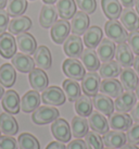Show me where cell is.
Masks as SVG:
<instances>
[{
	"instance_id": "26",
	"label": "cell",
	"mask_w": 139,
	"mask_h": 149,
	"mask_svg": "<svg viewBox=\"0 0 139 149\" xmlns=\"http://www.w3.org/2000/svg\"><path fill=\"white\" fill-rule=\"evenodd\" d=\"M0 131L4 135L13 136L19 131V125L17 120L11 116V113L3 112L0 114Z\"/></svg>"
},
{
	"instance_id": "23",
	"label": "cell",
	"mask_w": 139,
	"mask_h": 149,
	"mask_svg": "<svg viewBox=\"0 0 139 149\" xmlns=\"http://www.w3.org/2000/svg\"><path fill=\"white\" fill-rule=\"evenodd\" d=\"M103 144L109 148H121L126 143V135L122 131H111L103 134Z\"/></svg>"
},
{
	"instance_id": "19",
	"label": "cell",
	"mask_w": 139,
	"mask_h": 149,
	"mask_svg": "<svg viewBox=\"0 0 139 149\" xmlns=\"http://www.w3.org/2000/svg\"><path fill=\"white\" fill-rule=\"evenodd\" d=\"M92 104L97 111L101 112L102 114L108 116H110L114 110L113 101L111 100L109 96L104 95V94H97L96 96H94Z\"/></svg>"
},
{
	"instance_id": "21",
	"label": "cell",
	"mask_w": 139,
	"mask_h": 149,
	"mask_svg": "<svg viewBox=\"0 0 139 149\" xmlns=\"http://www.w3.org/2000/svg\"><path fill=\"white\" fill-rule=\"evenodd\" d=\"M120 19L123 26L127 31L133 32V31L139 29V15L133 10V8H125L124 10H122Z\"/></svg>"
},
{
	"instance_id": "1",
	"label": "cell",
	"mask_w": 139,
	"mask_h": 149,
	"mask_svg": "<svg viewBox=\"0 0 139 149\" xmlns=\"http://www.w3.org/2000/svg\"><path fill=\"white\" fill-rule=\"evenodd\" d=\"M104 32L111 40L117 42V44L125 42L128 37L127 29L117 20H109L106 22L104 25Z\"/></svg>"
},
{
	"instance_id": "17",
	"label": "cell",
	"mask_w": 139,
	"mask_h": 149,
	"mask_svg": "<svg viewBox=\"0 0 139 149\" xmlns=\"http://www.w3.org/2000/svg\"><path fill=\"white\" fill-rule=\"evenodd\" d=\"M89 27V17L87 13L79 11L76 12L72 17L71 22V31L75 35H84V33Z\"/></svg>"
},
{
	"instance_id": "15",
	"label": "cell",
	"mask_w": 139,
	"mask_h": 149,
	"mask_svg": "<svg viewBox=\"0 0 139 149\" xmlns=\"http://www.w3.org/2000/svg\"><path fill=\"white\" fill-rule=\"evenodd\" d=\"M17 46L21 50V52L28 54V56L34 54L35 50L37 49L36 39L34 38L33 35H31L29 33H25V32L17 35Z\"/></svg>"
},
{
	"instance_id": "45",
	"label": "cell",
	"mask_w": 139,
	"mask_h": 149,
	"mask_svg": "<svg viewBox=\"0 0 139 149\" xmlns=\"http://www.w3.org/2000/svg\"><path fill=\"white\" fill-rule=\"evenodd\" d=\"M0 149H17L15 138L9 135L0 136Z\"/></svg>"
},
{
	"instance_id": "27",
	"label": "cell",
	"mask_w": 139,
	"mask_h": 149,
	"mask_svg": "<svg viewBox=\"0 0 139 149\" xmlns=\"http://www.w3.org/2000/svg\"><path fill=\"white\" fill-rule=\"evenodd\" d=\"M102 29L99 26H90L87 29V31L84 33V42L87 48L95 49L98 47L100 42L102 40Z\"/></svg>"
},
{
	"instance_id": "38",
	"label": "cell",
	"mask_w": 139,
	"mask_h": 149,
	"mask_svg": "<svg viewBox=\"0 0 139 149\" xmlns=\"http://www.w3.org/2000/svg\"><path fill=\"white\" fill-rule=\"evenodd\" d=\"M92 106H94L92 99H90L89 96H81L75 101V111L78 116L86 118V116H89L90 113L92 112Z\"/></svg>"
},
{
	"instance_id": "20",
	"label": "cell",
	"mask_w": 139,
	"mask_h": 149,
	"mask_svg": "<svg viewBox=\"0 0 139 149\" xmlns=\"http://www.w3.org/2000/svg\"><path fill=\"white\" fill-rule=\"evenodd\" d=\"M88 124L89 127L94 131V132L98 133V134H106L109 132V122L104 118V114H101L99 112L95 111L90 113L89 118H88Z\"/></svg>"
},
{
	"instance_id": "40",
	"label": "cell",
	"mask_w": 139,
	"mask_h": 149,
	"mask_svg": "<svg viewBox=\"0 0 139 149\" xmlns=\"http://www.w3.org/2000/svg\"><path fill=\"white\" fill-rule=\"evenodd\" d=\"M17 144L20 149H39V143L36 137L29 134V133H23L17 138Z\"/></svg>"
},
{
	"instance_id": "25",
	"label": "cell",
	"mask_w": 139,
	"mask_h": 149,
	"mask_svg": "<svg viewBox=\"0 0 139 149\" xmlns=\"http://www.w3.org/2000/svg\"><path fill=\"white\" fill-rule=\"evenodd\" d=\"M32 27V21L31 19L24 15L13 17L11 21L9 22L8 29L9 33L12 35H19L21 33H24L28 31Z\"/></svg>"
},
{
	"instance_id": "49",
	"label": "cell",
	"mask_w": 139,
	"mask_h": 149,
	"mask_svg": "<svg viewBox=\"0 0 139 149\" xmlns=\"http://www.w3.org/2000/svg\"><path fill=\"white\" fill-rule=\"evenodd\" d=\"M46 149H65V146L62 144V141H51Z\"/></svg>"
},
{
	"instance_id": "6",
	"label": "cell",
	"mask_w": 139,
	"mask_h": 149,
	"mask_svg": "<svg viewBox=\"0 0 139 149\" xmlns=\"http://www.w3.org/2000/svg\"><path fill=\"white\" fill-rule=\"evenodd\" d=\"M70 31H71V25L67 22V20H57L51 26V38L56 44H62L64 42L66 38L69 37Z\"/></svg>"
},
{
	"instance_id": "12",
	"label": "cell",
	"mask_w": 139,
	"mask_h": 149,
	"mask_svg": "<svg viewBox=\"0 0 139 149\" xmlns=\"http://www.w3.org/2000/svg\"><path fill=\"white\" fill-rule=\"evenodd\" d=\"M115 59L120 63V65L124 68H131L134 64V52L131 49L129 45L126 42L119 44L115 50Z\"/></svg>"
},
{
	"instance_id": "31",
	"label": "cell",
	"mask_w": 139,
	"mask_h": 149,
	"mask_svg": "<svg viewBox=\"0 0 139 149\" xmlns=\"http://www.w3.org/2000/svg\"><path fill=\"white\" fill-rule=\"evenodd\" d=\"M102 11L109 20H117L122 13L120 0H101Z\"/></svg>"
},
{
	"instance_id": "47",
	"label": "cell",
	"mask_w": 139,
	"mask_h": 149,
	"mask_svg": "<svg viewBox=\"0 0 139 149\" xmlns=\"http://www.w3.org/2000/svg\"><path fill=\"white\" fill-rule=\"evenodd\" d=\"M66 149H87V146L85 141L77 138L75 141H70V144L67 145Z\"/></svg>"
},
{
	"instance_id": "3",
	"label": "cell",
	"mask_w": 139,
	"mask_h": 149,
	"mask_svg": "<svg viewBox=\"0 0 139 149\" xmlns=\"http://www.w3.org/2000/svg\"><path fill=\"white\" fill-rule=\"evenodd\" d=\"M63 73L69 77V79H75V81H82L83 77L85 76V66L83 65L81 61H78L75 58H69L63 62L62 65Z\"/></svg>"
},
{
	"instance_id": "34",
	"label": "cell",
	"mask_w": 139,
	"mask_h": 149,
	"mask_svg": "<svg viewBox=\"0 0 139 149\" xmlns=\"http://www.w3.org/2000/svg\"><path fill=\"white\" fill-rule=\"evenodd\" d=\"M17 73L15 68L10 63H4L0 66V84L4 87H11L15 83Z\"/></svg>"
},
{
	"instance_id": "16",
	"label": "cell",
	"mask_w": 139,
	"mask_h": 149,
	"mask_svg": "<svg viewBox=\"0 0 139 149\" xmlns=\"http://www.w3.org/2000/svg\"><path fill=\"white\" fill-rule=\"evenodd\" d=\"M11 61H12V65L22 73H29L31 71L35 69L34 59L31 58L28 54H25L23 52L15 54L11 58Z\"/></svg>"
},
{
	"instance_id": "28",
	"label": "cell",
	"mask_w": 139,
	"mask_h": 149,
	"mask_svg": "<svg viewBox=\"0 0 139 149\" xmlns=\"http://www.w3.org/2000/svg\"><path fill=\"white\" fill-rule=\"evenodd\" d=\"M58 19L57 8L52 4H46L41 8L39 15V23L44 29H49Z\"/></svg>"
},
{
	"instance_id": "44",
	"label": "cell",
	"mask_w": 139,
	"mask_h": 149,
	"mask_svg": "<svg viewBox=\"0 0 139 149\" xmlns=\"http://www.w3.org/2000/svg\"><path fill=\"white\" fill-rule=\"evenodd\" d=\"M126 139L129 144H138L139 143V123L131 125L127 130Z\"/></svg>"
},
{
	"instance_id": "50",
	"label": "cell",
	"mask_w": 139,
	"mask_h": 149,
	"mask_svg": "<svg viewBox=\"0 0 139 149\" xmlns=\"http://www.w3.org/2000/svg\"><path fill=\"white\" fill-rule=\"evenodd\" d=\"M120 2L125 8H133L135 6L136 0H120Z\"/></svg>"
},
{
	"instance_id": "13",
	"label": "cell",
	"mask_w": 139,
	"mask_h": 149,
	"mask_svg": "<svg viewBox=\"0 0 139 149\" xmlns=\"http://www.w3.org/2000/svg\"><path fill=\"white\" fill-rule=\"evenodd\" d=\"M100 83V75H98L96 72H89L85 74L82 79L83 91L87 96H96L99 91Z\"/></svg>"
},
{
	"instance_id": "8",
	"label": "cell",
	"mask_w": 139,
	"mask_h": 149,
	"mask_svg": "<svg viewBox=\"0 0 139 149\" xmlns=\"http://www.w3.org/2000/svg\"><path fill=\"white\" fill-rule=\"evenodd\" d=\"M51 133L56 139L62 143L70 141L72 136V131L70 128L69 123L64 119H57L53 121L51 125Z\"/></svg>"
},
{
	"instance_id": "46",
	"label": "cell",
	"mask_w": 139,
	"mask_h": 149,
	"mask_svg": "<svg viewBox=\"0 0 139 149\" xmlns=\"http://www.w3.org/2000/svg\"><path fill=\"white\" fill-rule=\"evenodd\" d=\"M9 25V14L7 11L0 10V34L6 32Z\"/></svg>"
},
{
	"instance_id": "53",
	"label": "cell",
	"mask_w": 139,
	"mask_h": 149,
	"mask_svg": "<svg viewBox=\"0 0 139 149\" xmlns=\"http://www.w3.org/2000/svg\"><path fill=\"white\" fill-rule=\"evenodd\" d=\"M7 2H8V0H0V10H2L7 6Z\"/></svg>"
},
{
	"instance_id": "52",
	"label": "cell",
	"mask_w": 139,
	"mask_h": 149,
	"mask_svg": "<svg viewBox=\"0 0 139 149\" xmlns=\"http://www.w3.org/2000/svg\"><path fill=\"white\" fill-rule=\"evenodd\" d=\"M121 149H138V148H137L134 144H126V145L122 146Z\"/></svg>"
},
{
	"instance_id": "10",
	"label": "cell",
	"mask_w": 139,
	"mask_h": 149,
	"mask_svg": "<svg viewBox=\"0 0 139 149\" xmlns=\"http://www.w3.org/2000/svg\"><path fill=\"white\" fill-rule=\"evenodd\" d=\"M136 94L133 91H126L122 93L119 97H116L114 102V109L117 112H128L136 104Z\"/></svg>"
},
{
	"instance_id": "29",
	"label": "cell",
	"mask_w": 139,
	"mask_h": 149,
	"mask_svg": "<svg viewBox=\"0 0 139 149\" xmlns=\"http://www.w3.org/2000/svg\"><path fill=\"white\" fill-rule=\"evenodd\" d=\"M115 50H116V47L114 45V42L106 38V39H102L98 45L97 54L102 62H106L113 59V57L115 56Z\"/></svg>"
},
{
	"instance_id": "42",
	"label": "cell",
	"mask_w": 139,
	"mask_h": 149,
	"mask_svg": "<svg viewBox=\"0 0 139 149\" xmlns=\"http://www.w3.org/2000/svg\"><path fill=\"white\" fill-rule=\"evenodd\" d=\"M75 3L83 12L87 13V14L94 13L97 8L96 0H75Z\"/></svg>"
},
{
	"instance_id": "11",
	"label": "cell",
	"mask_w": 139,
	"mask_h": 149,
	"mask_svg": "<svg viewBox=\"0 0 139 149\" xmlns=\"http://www.w3.org/2000/svg\"><path fill=\"white\" fill-rule=\"evenodd\" d=\"M1 104L4 111H7L8 113H11V114L19 113L21 109V100L17 91H11V89L6 91L2 96Z\"/></svg>"
},
{
	"instance_id": "14",
	"label": "cell",
	"mask_w": 139,
	"mask_h": 149,
	"mask_svg": "<svg viewBox=\"0 0 139 149\" xmlns=\"http://www.w3.org/2000/svg\"><path fill=\"white\" fill-rule=\"evenodd\" d=\"M28 79L31 86L36 91H44L48 87V83H49V79H48V76L45 73V71L39 68L34 69L29 72Z\"/></svg>"
},
{
	"instance_id": "2",
	"label": "cell",
	"mask_w": 139,
	"mask_h": 149,
	"mask_svg": "<svg viewBox=\"0 0 139 149\" xmlns=\"http://www.w3.org/2000/svg\"><path fill=\"white\" fill-rule=\"evenodd\" d=\"M58 118H59L58 109L48 107V106H41L37 108L35 111H33L32 120L37 125H45L57 120Z\"/></svg>"
},
{
	"instance_id": "5",
	"label": "cell",
	"mask_w": 139,
	"mask_h": 149,
	"mask_svg": "<svg viewBox=\"0 0 139 149\" xmlns=\"http://www.w3.org/2000/svg\"><path fill=\"white\" fill-rule=\"evenodd\" d=\"M63 50L67 57L77 59L82 56L83 52V40L78 35H69L63 42Z\"/></svg>"
},
{
	"instance_id": "58",
	"label": "cell",
	"mask_w": 139,
	"mask_h": 149,
	"mask_svg": "<svg viewBox=\"0 0 139 149\" xmlns=\"http://www.w3.org/2000/svg\"><path fill=\"white\" fill-rule=\"evenodd\" d=\"M106 149H114V148H109V147H108V148H106Z\"/></svg>"
},
{
	"instance_id": "7",
	"label": "cell",
	"mask_w": 139,
	"mask_h": 149,
	"mask_svg": "<svg viewBox=\"0 0 139 149\" xmlns=\"http://www.w3.org/2000/svg\"><path fill=\"white\" fill-rule=\"evenodd\" d=\"M17 54V39L12 34H0V56L4 59H11Z\"/></svg>"
},
{
	"instance_id": "18",
	"label": "cell",
	"mask_w": 139,
	"mask_h": 149,
	"mask_svg": "<svg viewBox=\"0 0 139 149\" xmlns=\"http://www.w3.org/2000/svg\"><path fill=\"white\" fill-rule=\"evenodd\" d=\"M99 91L104 95L109 96L110 98H116L123 93V86L117 79H103V81L100 83Z\"/></svg>"
},
{
	"instance_id": "43",
	"label": "cell",
	"mask_w": 139,
	"mask_h": 149,
	"mask_svg": "<svg viewBox=\"0 0 139 149\" xmlns=\"http://www.w3.org/2000/svg\"><path fill=\"white\" fill-rule=\"evenodd\" d=\"M128 45L133 50V52L136 54L137 56L139 54V31H133L128 34Z\"/></svg>"
},
{
	"instance_id": "48",
	"label": "cell",
	"mask_w": 139,
	"mask_h": 149,
	"mask_svg": "<svg viewBox=\"0 0 139 149\" xmlns=\"http://www.w3.org/2000/svg\"><path fill=\"white\" fill-rule=\"evenodd\" d=\"M131 119L133 121H135L136 123H139V102L134 106V108L131 109Z\"/></svg>"
},
{
	"instance_id": "41",
	"label": "cell",
	"mask_w": 139,
	"mask_h": 149,
	"mask_svg": "<svg viewBox=\"0 0 139 149\" xmlns=\"http://www.w3.org/2000/svg\"><path fill=\"white\" fill-rule=\"evenodd\" d=\"M85 143L87 149H103V141L96 132H87L85 135Z\"/></svg>"
},
{
	"instance_id": "22",
	"label": "cell",
	"mask_w": 139,
	"mask_h": 149,
	"mask_svg": "<svg viewBox=\"0 0 139 149\" xmlns=\"http://www.w3.org/2000/svg\"><path fill=\"white\" fill-rule=\"evenodd\" d=\"M40 104V96L36 91H29L22 97L21 109L25 113H31L35 111Z\"/></svg>"
},
{
	"instance_id": "24",
	"label": "cell",
	"mask_w": 139,
	"mask_h": 149,
	"mask_svg": "<svg viewBox=\"0 0 139 149\" xmlns=\"http://www.w3.org/2000/svg\"><path fill=\"white\" fill-rule=\"evenodd\" d=\"M34 61L39 69L41 70H48L51 66L52 59H51V54L48 47L46 46H39L35 52H34Z\"/></svg>"
},
{
	"instance_id": "35",
	"label": "cell",
	"mask_w": 139,
	"mask_h": 149,
	"mask_svg": "<svg viewBox=\"0 0 139 149\" xmlns=\"http://www.w3.org/2000/svg\"><path fill=\"white\" fill-rule=\"evenodd\" d=\"M121 71H122V68L120 65V63L113 60L103 62L99 68L100 76L103 79H115L116 76L121 74Z\"/></svg>"
},
{
	"instance_id": "4",
	"label": "cell",
	"mask_w": 139,
	"mask_h": 149,
	"mask_svg": "<svg viewBox=\"0 0 139 149\" xmlns=\"http://www.w3.org/2000/svg\"><path fill=\"white\" fill-rule=\"evenodd\" d=\"M41 100L46 104L61 106L65 102V94L60 87L49 86L41 94Z\"/></svg>"
},
{
	"instance_id": "37",
	"label": "cell",
	"mask_w": 139,
	"mask_h": 149,
	"mask_svg": "<svg viewBox=\"0 0 139 149\" xmlns=\"http://www.w3.org/2000/svg\"><path fill=\"white\" fill-rule=\"evenodd\" d=\"M63 91L70 101H76L82 96L79 84L77 83V81L72 79H67L63 82Z\"/></svg>"
},
{
	"instance_id": "32",
	"label": "cell",
	"mask_w": 139,
	"mask_h": 149,
	"mask_svg": "<svg viewBox=\"0 0 139 149\" xmlns=\"http://www.w3.org/2000/svg\"><path fill=\"white\" fill-rule=\"evenodd\" d=\"M81 59L84 66L90 72H96L100 68V59L94 49L86 48L85 50H83Z\"/></svg>"
},
{
	"instance_id": "36",
	"label": "cell",
	"mask_w": 139,
	"mask_h": 149,
	"mask_svg": "<svg viewBox=\"0 0 139 149\" xmlns=\"http://www.w3.org/2000/svg\"><path fill=\"white\" fill-rule=\"evenodd\" d=\"M89 128V124L84 116H74L72 123H71V131L72 135L76 138H82L87 134Z\"/></svg>"
},
{
	"instance_id": "56",
	"label": "cell",
	"mask_w": 139,
	"mask_h": 149,
	"mask_svg": "<svg viewBox=\"0 0 139 149\" xmlns=\"http://www.w3.org/2000/svg\"><path fill=\"white\" fill-rule=\"evenodd\" d=\"M3 94H4L3 87H2V85H0V99L2 98V96H3Z\"/></svg>"
},
{
	"instance_id": "51",
	"label": "cell",
	"mask_w": 139,
	"mask_h": 149,
	"mask_svg": "<svg viewBox=\"0 0 139 149\" xmlns=\"http://www.w3.org/2000/svg\"><path fill=\"white\" fill-rule=\"evenodd\" d=\"M133 65H134V70H135V72L139 76V54L134 59V64H133Z\"/></svg>"
},
{
	"instance_id": "9",
	"label": "cell",
	"mask_w": 139,
	"mask_h": 149,
	"mask_svg": "<svg viewBox=\"0 0 139 149\" xmlns=\"http://www.w3.org/2000/svg\"><path fill=\"white\" fill-rule=\"evenodd\" d=\"M109 126L115 131H127L133 125V119L125 112H115L109 118Z\"/></svg>"
},
{
	"instance_id": "55",
	"label": "cell",
	"mask_w": 139,
	"mask_h": 149,
	"mask_svg": "<svg viewBox=\"0 0 139 149\" xmlns=\"http://www.w3.org/2000/svg\"><path fill=\"white\" fill-rule=\"evenodd\" d=\"M135 7H136V12H137V14L139 15V0H136Z\"/></svg>"
},
{
	"instance_id": "54",
	"label": "cell",
	"mask_w": 139,
	"mask_h": 149,
	"mask_svg": "<svg viewBox=\"0 0 139 149\" xmlns=\"http://www.w3.org/2000/svg\"><path fill=\"white\" fill-rule=\"evenodd\" d=\"M42 2L46 4H53L54 2H57V0H42Z\"/></svg>"
},
{
	"instance_id": "39",
	"label": "cell",
	"mask_w": 139,
	"mask_h": 149,
	"mask_svg": "<svg viewBox=\"0 0 139 149\" xmlns=\"http://www.w3.org/2000/svg\"><path fill=\"white\" fill-rule=\"evenodd\" d=\"M6 8L9 17H20L27 9V0H8Z\"/></svg>"
},
{
	"instance_id": "30",
	"label": "cell",
	"mask_w": 139,
	"mask_h": 149,
	"mask_svg": "<svg viewBox=\"0 0 139 149\" xmlns=\"http://www.w3.org/2000/svg\"><path fill=\"white\" fill-rule=\"evenodd\" d=\"M121 84L126 91H135L138 85V75L131 68H125L121 71Z\"/></svg>"
},
{
	"instance_id": "33",
	"label": "cell",
	"mask_w": 139,
	"mask_h": 149,
	"mask_svg": "<svg viewBox=\"0 0 139 149\" xmlns=\"http://www.w3.org/2000/svg\"><path fill=\"white\" fill-rule=\"evenodd\" d=\"M58 15L63 20H70L76 13V3L75 0H57Z\"/></svg>"
},
{
	"instance_id": "60",
	"label": "cell",
	"mask_w": 139,
	"mask_h": 149,
	"mask_svg": "<svg viewBox=\"0 0 139 149\" xmlns=\"http://www.w3.org/2000/svg\"><path fill=\"white\" fill-rule=\"evenodd\" d=\"M0 133H1V131H0Z\"/></svg>"
},
{
	"instance_id": "59",
	"label": "cell",
	"mask_w": 139,
	"mask_h": 149,
	"mask_svg": "<svg viewBox=\"0 0 139 149\" xmlns=\"http://www.w3.org/2000/svg\"><path fill=\"white\" fill-rule=\"evenodd\" d=\"M31 1H34V0H31Z\"/></svg>"
},
{
	"instance_id": "57",
	"label": "cell",
	"mask_w": 139,
	"mask_h": 149,
	"mask_svg": "<svg viewBox=\"0 0 139 149\" xmlns=\"http://www.w3.org/2000/svg\"><path fill=\"white\" fill-rule=\"evenodd\" d=\"M136 97L137 98H139V83H138V85H137V87H136Z\"/></svg>"
}]
</instances>
